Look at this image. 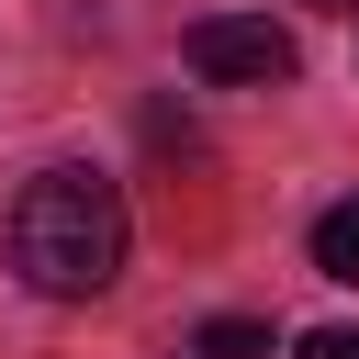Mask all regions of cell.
Here are the masks:
<instances>
[{
    "instance_id": "cell-1",
    "label": "cell",
    "mask_w": 359,
    "mask_h": 359,
    "mask_svg": "<svg viewBox=\"0 0 359 359\" xmlns=\"http://www.w3.org/2000/svg\"><path fill=\"white\" fill-rule=\"evenodd\" d=\"M123 236H135V213H123V191H112L101 168H34V180L11 191V269H22L45 303L112 292Z\"/></svg>"
},
{
    "instance_id": "cell-2",
    "label": "cell",
    "mask_w": 359,
    "mask_h": 359,
    "mask_svg": "<svg viewBox=\"0 0 359 359\" xmlns=\"http://www.w3.org/2000/svg\"><path fill=\"white\" fill-rule=\"evenodd\" d=\"M180 56H191V79H213V90H280V79L303 67V45H292L269 11H202V22L180 34Z\"/></svg>"
},
{
    "instance_id": "cell-3",
    "label": "cell",
    "mask_w": 359,
    "mask_h": 359,
    "mask_svg": "<svg viewBox=\"0 0 359 359\" xmlns=\"http://www.w3.org/2000/svg\"><path fill=\"white\" fill-rule=\"evenodd\" d=\"M314 269H325V280H359V191L314 213Z\"/></svg>"
},
{
    "instance_id": "cell-4",
    "label": "cell",
    "mask_w": 359,
    "mask_h": 359,
    "mask_svg": "<svg viewBox=\"0 0 359 359\" xmlns=\"http://www.w3.org/2000/svg\"><path fill=\"white\" fill-rule=\"evenodd\" d=\"M191 359H269V325H247V314H213V325L191 337Z\"/></svg>"
},
{
    "instance_id": "cell-5",
    "label": "cell",
    "mask_w": 359,
    "mask_h": 359,
    "mask_svg": "<svg viewBox=\"0 0 359 359\" xmlns=\"http://www.w3.org/2000/svg\"><path fill=\"white\" fill-rule=\"evenodd\" d=\"M292 359H359V325H314V337H303Z\"/></svg>"
},
{
    "instance_id": "cell-6",
    "label": "cell",
    "mask_w": 359,
    "mask_h": 359,
    "mask_svg": "<svg viewBox=\"0 0 359 359\" xmlns=\"http://www.w3.org/2000/svg\"><path fill=\"white\" fill-rule=\"evenodd\" d=\"M325 11H359V0H325Z\"/></svg>"
}]
</instances>
